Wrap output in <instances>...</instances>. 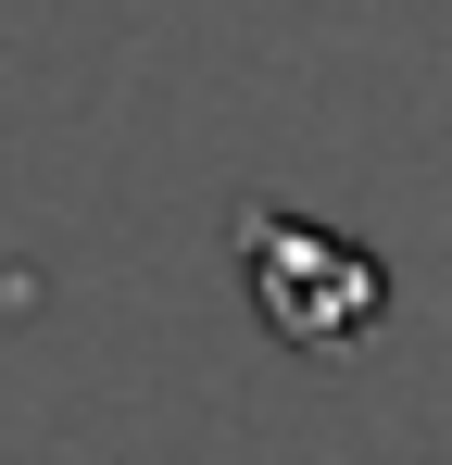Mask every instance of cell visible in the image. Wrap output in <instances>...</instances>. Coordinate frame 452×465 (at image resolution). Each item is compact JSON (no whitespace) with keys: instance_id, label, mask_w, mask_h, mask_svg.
Instances as JSON below:
<instances>
[{"instance_id":"6da1fadb","label":"cell","mask_w":452,"mask_h":465,"mask_svg":"<svg viewBox=\"0 0 452 465\" xmlns=\"http://www.w3.org/2000/svg\"><path fill=\"white\" fill-rule=\"evenodd\" d=\"M239 290L264 314V340L290 352H365L389 314V264L314 214H239Z\"/></svg>"}]
</instances>
